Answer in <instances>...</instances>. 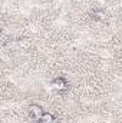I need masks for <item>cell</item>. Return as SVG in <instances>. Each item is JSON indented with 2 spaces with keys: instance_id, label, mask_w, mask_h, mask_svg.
<instances>
[{
  "instance_id": "1",
  "label": "cell",
  "mask_w": 122,
  "mask_h": 123,
  "mask_svg": "<svg viewBox=\"0 0 122 123\" xmlns=\"http://www.w3.org/2000/svg\"><path fill=\"white\" fill-rule=\"evenodd\" d=\"M30 115H32V117H34V120H36V122H39V120L42 119V116L45 115V112L42 110V107H40V106L33 105V106H30Z\"/></svg>"
},
{
  "instance_id": "2",
  "label": "cell",
  "mask_w": 122,
  "mask_h": 123,
  "mask_svg": "<svg viewBox=\"0 0 122 123\" xmlns=\"http://www.w3.org/2000/svg\"><path fill=\"white\" fill-rule=\"evenodd\" d=\"M53 87H55V89H58V90H63V89H66V87H68V83H66V80H65V79L58 77V79H55V80H53Z\"/></svg>"
},
{
  "instance_id": "3",
  "label": "cell",
  "mask_w": 122,
  "mask_h": 123,
  "mask_svg": "<svg viewBox=\"0 0 122 123\" xmlns=\"http://www.w3.org/2000/svg\"><path fill=\"white\" fill-rule=\"evenodd\" d=\"M39 123H58V120L50 115V113H45L42 116V119L39 120Z\"/></svg>"
}]
</instances>
